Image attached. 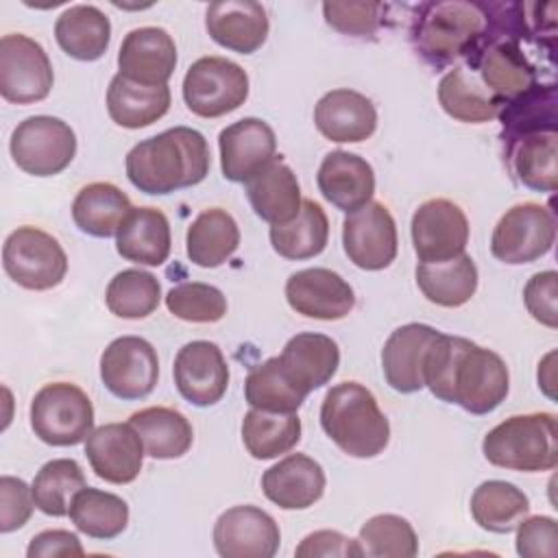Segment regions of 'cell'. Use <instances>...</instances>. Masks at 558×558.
<instances>
[{"label":"cell","mask_w":558,"mask_h":558,"mask_svg":"<svg viewBox=\"0 0 558 558\" xmlns=\"http://www.w3.org/2000/svg\"><path fill=\"white\" fill-rule=\"evenodd\" d=\"M423 381L436 399L477 416L499 408L510 390V373L499 353L442 331L425 355Z\"/></svg>","instance_id":"1"},{"label":"cell","mask_w":558,"mask_h":558,"mask_svg":"<svg viewBox=\"0 0 558 558\" xmlns=\"http://www.w3.org/2000/svg\"><path fill=\"white\" fill-rule=\"evenodd\" d=\"M126 177L144 194L163 196L198 185L211 166L207 140L190 126H172L126 153Z\"/></svg>","instance_id":"2"},{"label":"cell","mask_w":558,"mask_h":558,"mask_svg":"<svg viewBox=\"0 0 558 558\" xmlns=\"http://www.w3.org/2000/svg\"><path fill=\"white\" fill-rule=\"evenodd\" d=\"M488 28L486 4L447 0L425 2L416 9L410 39L416 52L434 68L469 59Z\"/></svg>","instance_id":"3"},{"label":"cell","mask_w":558,"mask_h":558,"mask_svg":"<svg viewBox=\"0 0 558 558\" xmlns=\"http://www.w3.org/2000/svg\"><path fill=\"white\" fill-rule=\"evenodd\" d=\"M323 432L351 458H375L390 440V423L375 395L360 381H342L320 403Z\"/></svg>","instance_id":"4"},{"label":"cell","mask_w":558,"mask_h":558,"mask_svg":"<svg viewBox=\"0 0 558 558\" xmlns=\"http://www.w3.org/2000/svg\"><path fill=\"white\" fill-rule=\"evenodd\" d=\"M484 458L499 469L543 473L558 464L556 414H514L495 425L482 440Z\"/></svg>","instance_id":"5"},{"label":"cell","mask_w":558,"mask_h":558,"mask_svg":"<svg viewBox=\"0 0 558 558\" xmlns=\"http://www.w3.org/2000/svg\"><path fill=\"white\" fill-rule=\"evenodd\" d=\"M31 429L50 447H74L85 442L94 432L92 399L76 384H46L31 401Z\"/></svg>","instance_id":"6"},{"label":"cell","mask_w":558,"mask_h":558,"mask_svg":"<svg viewBox=\"0 0 558 558\" xmlns=\"http://www.w3.org/2000/svg\"><path fill=\"white\" fill-rule=\"evenodd\" d=\"M2 266L9 279L20 288L44 292L65 279L68 255L54 235L39 227L24 225L7 235Z\"/></svg>","instance_id":"7"},{"label":"cell","mask_w":558,"mask_h":558,"mask_svg":"<svg viewBox=\"0 0 558 558\" xmlns=\"http://www.w3.org/2000/svg\"><path fill=\"white\" fill-rule=\"evenodd\" d=\"M248 98V74L227 57H201L183 76L185 107L198 118H220Z\"/></svg>","instance_id":"8"},{"label":"cell","mask_w":558,"mask_h":558,"mask_svg":"<svg viewBox=\"0 0 558 558\" xmlns=\"http://www.w3.org/2000/svg\"><path fill=\"white\" fill-rule=\"evenodd\" d=\"M9 150L22 172L33 177H54L72 163L76 155V135L61 118L31 116L13 129Z\"/></svg>","instance_id":"9"},{"label":"cell","mask_w":558,"mask_h":558,"mask_svg":"<svg viewBox=\"0 0 558 558\" xmlns=\"http://www.w3.org/2000/svg\"><path fill=\"white\" fill-rule=\"evenodd\" d=\"M466 68L477 72L482 85L504 105L538 83L536 65L523 52L521 41L495 31L490 24L477 50L466 59Z\"/></svg>","instance_id":"10"},{"label":"cell","mask_w":558,"mask_h":558,"mask_svg":"<svg viewBox=\"0 0 558 558\" xmlns=\"http://www.w3.org/2000/svg\"><path fill=\"white\" fill-rule=\"evenodd\" d=\"M556 240L554 214L541 203L512 205L495 225L490 253L495 259L521 266L547 255Z\"/></svg>","instance_id":"11"},{"label":"cell","mask_w":558,"mask_h":558,"mask_svg":"<svg viewBox=\"0 0 558 558\" xmlns=\"http://www.w3.org/2000/svg\"><path fill=\"white\" fill-rule=\"evenodd\" d=\"M54 83L52 63L39 41L24 33L0 39V94L7 102L31 105L48 98Z\"/></svg>","instance_id":"12"},{"label":"cell","mask_w":558,"mask_h":558,"mask_svg":"<svg viewBox=\"0 0 558 558\" xmlns=\"http://www.w3.org/2000/svg\"><path fill=\"white\" fill-rule=\"evenodd\" d=\"M100 379L105 388L124 401L148 397L159 379L155 347L140 336H120L100 355Z\"/></svg>","instance_id":"13"},{"label":"cell","mask_w":558,"mask_h":558,"mask_svg":"<svg viewBox=\"0 0 558 558\" xmlns=\"http://www.w3.org/2000/svg\"><path fill=\"white\" fill-rule=\"evenodd\" d=\"M410 233L421 264L445 262L464 253L469 242V218L458 203L449 198H429L412 214Z\"/></svg>","instance_id":"14"},{"label":"cell","mask_w":558,"mask_h":558,"mask_svg":"<svg viewBox=\"0 0 558 558\" xmlns=\"http://www.w3.org/2000/svg\"><path fill=\"white\" fill-rule=\"evenodd\" d=\"M342 248L349 262L362 270L388 268L399 248L397 225L390 209L379 201H371L347 214L342 220Z\"/></svg>","instance_id":"15"},{"label":"cell","mask_w":558,"mask_h":558,"mask_svg":"<svg viewBox=\"0 0 558 558\" xmlns=\"http://www.w3.org/2000/svg\"><path fill=\"white\" fill-rule=\"evenodd\" d=\"M279 543L277 521L251 504L225 510L214 523V547L222 558H272Z\"/></svg>","instance_id":"16"},{"label":"cell","mask_w":558,"mask_h":558,"mask_svg":"<svg viewBox=\"0 0 558 558\" xmlns=\"http://www.w3.org/2000/svg\"><path fill=\"white\" fill-rule=\"evenodd\" d=\"M172 375L179 395L196 408L218 403L229 386V364L220 347L209 340L183 344L174 357Z\"/></svg>","instance_id":"17"},{"label":"cell","mask_w":558,"mask_h":558,"mask_svg":"<svg viewBox=\"0 0 558 558\" xmlns=\"http://www.w3.org/2000/svg\"><path fill=\"white\" fill-rule=\"evenodd\" d=\"M220 170L227 181L246 183L277 159V137L262 118H242L218 135Z\"/></svg>","instance_id":"18"},{"label":"cell","mask_w":558,"mask_h":558,"mask_svg":"<svg viewBox=\"0 0 558 558\" xmlns=\"http://www.w3.org/2000/svg\"><path fill=\"white\" fill-rule=\"evenodd\" d=\"M286 301L305 318L340 320L355 307V292L329 268H303L288 277Z\"/></svg>","instance_id":"19"},{"label":"cell","mask_w":558,"mask_h":558,"mask_svg":"<svg viewBox=\"0 0 558 558\" xmlns=\"http://www.w3.org/2000/svg\"><path fill=\"white\" fill-rule=\"evenodd\" d=\"M177 68V44L166 28L140 26L124 35L118 74L140 85H168Z\"/></svg>","instance_id":"20"},{"label":"cell","mask_w":558,"mask_h":558,"mask_svg":"<svg viewBox=\"0 0 558 558\" xmlns=\"http://www.w3.org/2000/svg\"><path fill=\"white\" fill-rule=\"evenodd\" d=\"M92 471L109 484H131L144 464V445L131 423H105L85 440Z\"/></svg>","instance_id":"21"},{"label":"cell","mask_w":558,"mask_h":558,"mask_svg":"<svg viewBox=\"0 0 558 558\" xmlns=\"http://www.w3.org/2000/svg\"><path fill=\"white\" fill-rule=\"evenodd\" d=\"M440 336L436 327L408 323L397 327L381 349V371L388 386L401 395H412L425 388L423 364L432 342Z\"/></svg>","instance_id":"22"},{"label":"cell","mask_w":558,"mask_h":558,"mask_svg":"<svg viewBox=\"0 0 558 558\" xmlns=\"http://www.w3.org/2000/svg\"><path fill=\"white\" fill-rule=\"evenodd\" d=\"M314 124L329 142L357 144L375 133L377 109L364 94L340 87L320 96L314 107Z\"/></svg>","instance_id":"23"},{"label":"cell","mask_w":558,"mask_h":558,"mask_svg":"<svg viewBox=\"0 0 558 558\" xmlns=\"http://www.w3.org/2000/svg\"><path fill=\"white\" fill-rule=\"evenodd\" d=\"M316 183L325 201L336 209L351 214L373 201L375 170L355 153L331 150L318 166Z\"/></svg>","instance_id":"24"},{"label":"cell","mask_w":558,"mask_h":558,"mask_svg":"<svg viewBox=\"0 0 558 558\" xmlns=\"http://www.w3.org/2000/svg\"><path fill=\"white\" fill-rule=\"evenodd\" d=\"M205 28L218 46L240 54H251L264 46L270 22L259 2L225 0L207 7Z\"/></svg>","instance_id":"25"},{"label":"cell","mask_w":558,"mask_h":558,"mask_svg":"<svg viewBox=\"0 0 558 558\" xmlns=\"http://www.w3.org/2000/svg\"><path fill=\"white\" fill-rule=\"evenodd\" d=\"M325 484L323 466L305 453H290L262 475L266 499L281 510H305L314 506L323 497Z\"/></svg>","instance_id":"26"},{"label":"cell","mask_w":558,"mask_h":558,"mask_svg":"<svg viewBox=\"0 0 558 558\" xmlns=\"http://www.w3.org/2000/svg\"><path fill=\"white\" fill-rule=\"evenodd\" d=\"M170 248V222L157 207H133L116 233L118 255L140 266H161Z\"/></svg>","instance_id":"27"},{"label":"cell","mask_w":558,"mask_h":558,"mask_svg":"<svg viewBox=\"0 0 558 558\" xmlns=\"http://www.w3.org/2000/svg\"><path fill=\"white\" fill-rule=\"evenodd\" d=\"M244 190L255 216L270 227L294 220L303 205L296 174L281 159L270 161L262 172L248 179Z\"/></svg>","instance_id":"28"},{"label":"cell","mask_w":558,"mask_h":558,"mask_svg":"<svg viewBox=\"0 0 558 558\" xmlns=\"http://www.w3.org/2000/svg\"><path fill=\"white\" fill-rule=\"evenodd\" d=\"M279 360L294 384L310 395L336 375L340 366V349L336 340L325 333L303 331L286 342Z\"/></svg>","instance_id":"29"},{"label":"cell","mask_w":558,"mask_h":558,"mask_svg":"<svg viewBox=\"0 0 558 558\" xmlns=\"http://www.w3.org/2000/svg\"><path fill=\"white\" fill-rule=\"evenodd\" d=\"M168 85H140L116 74L107 89L109 118L122 129H144L161 120L170 109Z\"/></svg>","instance_id":"30"},{"label":"cell","mask_w":558,"mask_h":558,"mask_svg":"<svg viewBox=\"0 0 558 558\" xmlns=\"http://www.w3.org/2000/svg\"><path fill=\"white\" fill-rule=\"evenodd\" d=\"M129 423L140 434L146 456L155 460L181 458L190 451L194 442L192 423L174 408H142L129 416Z\"/></svg>","instance_id":"31"},{"label":"cell","mask_w":558,"mask_h":558,"mask_svg":"<svg viewBox=\"0 0 558 558\" xmlns=\"http://www.w3.org/2000/svg\"><path fill=\"white\" fill-rule=\"evenodd\" d=\"M59 48L76 61L100 59L111 41V22L94 4L68 7L54 22Z\"/></svg>","instance_id":"32"},{"label":"cell","mask_w":558,"mask_h":558,"mask_svg":"<svg viewBox=\"0 0 558 558\" xmlns=\"http://www.w3.org/2000/svg\"><path fill=\"white\" fill-rule=\"evenodd\" d=\"M240 244V227L222 207L203 209L185 233V253L201 268L222 266Z\"/></svg>","instance_id":"33"},{"label":"cell","mask_w":558,"mask_h":558,"mask_svg":"<svg viewBox=\"0 0 558 558\" xmlns=\"http://www.w3.org/2000/svg\"><path fill=\"white\" fill-rule=\"evenodd\" d=\"M414 275L423 296L440 307H462L469 303L480 279L477 266L466 253L445 262L418 264Z\"/></svg>","instance_id":"34"},{"label":"cell","mask_w":558,"mask_h":558,"mask_svg":"<svg viewBox=\"0 0 558 558\" xmlns=\"http://www.w3.org/2000/svg\"><path fill=\"white\" fill-rule=\"evenodd\" d=\"M506 159L517 181L534 192L558 187V133H534L506 146Z\"/></svg>","instance_id":"35"},{"label":"cell","mask_w":558,"mask_h":558,"mask_svg":"<svg viewBox=\"0 0 558 558\" xmlns=\"http://www.w3.org/2000/svg\"><path fill=\"white\" fill-rule=\"evenodd\" d=\"M133 209L131 198L113 183L94 181L78 190L72 201L74 225L94 238H111Z\"/></svg>","instance_id":"36"},{"label":"cell","mask_w":558,"mask_h":558,"mask_svg":"<svg viewBox=\"0 0 558 558\" xmlns=\"http://www.w3.org/2000/svg\"><path fill=\"white\" fill-rule=\"evenodd\" d=\"M442 111L464 124H482L499 116L501 102L482 85L469 68H451L438 83Z\"/></svg>","instance_id":"37"},{"label":"cell","mask_w":558,"mask_h":558,"mask_svg":"<svg viewBox=\"0 0 558 558\" xmlns=\"http://www.w3.org/2000/svg\"><path fill=\"white\" fill-rule=\"evenodd\" d=\"M556 85H532L527 92L506 100L499 109V120L504 126V144H512L519 137L556 131L558 116H556Z\"/></svg>","instance_id":"38"},{"label":"cell","mask_w":558,"mask_h":558,"mask_svg":"<svg viewBox=\"0 0 558 558\" xmlns=\"http://www.w3.org/2000/svg\"><path fill=\"white\" fill-rule=\"evenodd\" d=\"M307 392L301 390L294 379L286 373L279 355L255 364L244 379V399L251 408L275 412V414H296L303 405Z\"/></svg>","instance_id":"39"},{"label":"cell","mask_w":558,"mask_h":558,"mask_svg":"<svg viewBox=\"0 0 558 558\" xmlns=\"http://www.w3.org/2000/svg\"><path fill=\"white\" fill-rule=\"evenodd\" d=\"M268 235L281 257L310 259L320 255L329 242V218L316 201L303 198L299 216L286 225H272Z\"/></svg>","instance_id":"40"},{"label":"cell","mask_w":558,"mask_h":558,"mask_svg":"<svg viewBox=\"0 0 558 558\" xmlns=\"http://www.w3.org/2000/svg\"><path fill=\"white\" fill-rule=\"evenodd\" d=\"M530 512L527 495L510 482H482L471 495V514L475 523L493 534L512 532Z\"/></svg>","instance_id":"41"},{"label":"cell","mask_w":558,"mask_h":558,"mask_svg":"<svg viewBox=\"0 0 558 558\" xmlns=\"http://www.w3.org/2000/svg\"><path fill=\"white\" fill-rule=\"evenodd\" d=\"M68 514L78 532L98 541L116 538L129 525L126 501L113 493L92 486H83L72 497Z\"/></svg>","instance_id":"42"},{"label":"cell","mask_w":558,"mask_h":558,"mask_svg":"<svg viewBox=\"0 0 558 558\" xmlns=\"http://www.w3.org/2000/svg\"><path fill=\"white\" fill-rule=\"evenodd\" d=\"M301 440L299 414H275L251 408L242 418V442L255 460H272Z\"/></svg>","instance_id":"43"},{"label":"cell","mask_w":558,"mask_h":558,"mask_svg":"<svg viewBox=\"0 0 558 558\" xmlns=\"http://www.w3.org/2000/svg\"><path fill=\"white\" fill-rule=\"evenodd\" d=\"M105 303L118 318H146L161 303V283L153 272L140 268L120 270L105 290Z\"/></svg>","instance_id":"44"},{"label":"cell","mask_w":558,"mask_h":558,"mask_svg":"<svg viewBox=\"0 0 558 558\" xmlns=\"http://www.w3.org/2000/svg\"><path fill=\"white\" fill-rule=\"evenodd\" d=\"M83 486H87L85 473L72 458H57L46 462L31 484L37 510L48 517H65L70 512L72 497Z\"/></svg>","instance_id":"45"},{"label":"cell","mask_w":558,"mask_h":558,"mask_svg":"<svg viewBox=\"0 0 558 558\" xmlns=\"http://www.w3.org/2000/svg\"><path fill=\"white\" fill-rule=\"evenodd\" d=\"M362 556L368 558H414L418 538L412 523L399 514H375L357 534Z\"/></svg>","instance_id":"46"},{"label":"cell","mask_w":558,"mask_h":558,"mask_svg":"<svg viewBox=\"0 0 558 558\" xmlns=\"http://www.w3.org/2000/svg\"><path fill=\"white\" fill-rule=\"evenodd\" d=\"M166 307L185 323H218L227 314V296L211 283L183 281L166 294Z\"/></svg>","instance_id":"47"},{"label":"cell","mask_w":558,"mask_h":558,"mask_svg":"<svg viewBox=\"0 0 558 558\" xmlns=\"http://www.w3.org/2000/svg\"><path fill=\"white\" fill-rule=\"evenodd\" d=\"M386 4L381 2H323L325 22L351 37L375 35L384 22Z\"/></svg>","instance_id":"48"},{"label":"cell","mask_w":558,"mask_h":558,"mask_svg":"<svg viewBox=\"0 0 558 558\" xmlns=\"http://www.w3.org/2000/svg\"><path fill=\"white\" fill-rule=\"evenodd\" d=\"M517 554L523 558H556L558 556V523L554 517L536 514L519 521Z\"/></svg>","instance_id":"49"},{"label":"cell","mask_w":558,"mask_h":558,"mask_svg":"<svg viewBox=\"0 0 558 558\" xmlns=\"http://www.w3.org/2000/svg\"><path fill=\"white\" fill-rule=\"evenodd\" d=\"M35 499L33 488L13 475L0 477V532L9 534L28 523L33 514Z\"/></svg>","instance_id":"50"},{"label":"cell","mask_w":558,"mask_h":558,"mask_svg":"<svg viewBox=\"0 0 558 558\" xmlns=\"http://www.w3.org/2000/svg\"><path fill=\"white\" fill-rule=\"evenodd\" d=\"M556 294H558L556 270H543V272L532 275L523 288V301H525L530 316L549 329L558 327Z\"/></svg>","instance_id":"51"},{"label":"cell","mask_w":558,"mask_h":558,"mask_svg":"<svg viewBox=\"0 0 558 558\" xmlns=\"http://www.w3.org/2000/svg\"><path fill=\"white\" fill-rule=\"evenodd\" d=\"M299 558H318V556H340V558H360L362 547L357 538H349L338 530H316L307 534L301 545L294 549Z\"/></svg>","instance_id":"52"},{"label":"cell","mask_w":558,"mask_h":558,"mask_svg":"<svg viewBox=\"0 0 558 558\" xmlns=\"http://www.w3.org/2000/svg\"><path fill=\"white\" fill-rule=\"evenodd\" d=\"M28 558H50V556H70L81 558L85 549L74 532L68 530H44L35 534L26 547Z\"/></svg>","instance_id":"53"},{"label":"cell","mask_w":558,"mask_h":558,"mask_svg":"<svg viewBox=\"0 0 558 558\" xmlns=\"http://www.w3.org/2000/svg\"><path fill=\"white\" fill-rule=\"evenodd\" d=\"M554 357L556 353L549 351L545 360L538 364V388H543V392L549 399H554Z\"/></svg>","instance_id":"54"}]
</instances>
